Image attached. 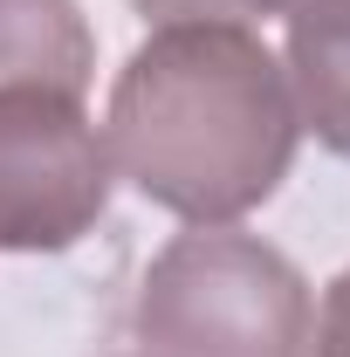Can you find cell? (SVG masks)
I'll use <instances>...</instances> for the list:
<instances>
[{
  "instance_id": "obj_1",
  "label": "cell",
  "mask_w": 350,
  "mask_h": 357,
  "mask_svg": "<svg viewBox=\"0 0 350 357\" xmlns=\"http://www.w3.org/2000/svg\"><path fill=\"white\" fill-rule=\"evenodd\" d=\"M296 96L248 21H172L110 83L103 151L151 206L185 227H234L296 165Z\"/></svg>"
},
{
  "instance_id": "obj_2",
  "label": "cell",
  "mask_w": 350,
  "mask_h": 357,
  "mask_svg": "<svg viewBox=\"0 0 350 357\" xmlns=\"http://www.w3.org/2000/svg\"><path fill=\"white\" fill-rule=\"evenodd\" d=\"M316 303L282 248L234 227L178 234L89 357H309Z\"/></svg>"
},
{
  "instance_id": "obj_3",
  "label": "cell",
  "mask_w": 350,
  "mask_h": 357,
  "mask_svg": "<svg viewBox=\"0 0 350 357\" xmlns=\"http://www.w3.org/2000/svg\"><path fill=\"white\" fill-rule=\"evenodd\" d=\"M110 151L83 96L0 89V255H62L110 206Z\"/></svg>"
},
{
  "instance_id": "obj_4",
  "label": "cell",
  "mask_w": 350,
  "mask_h": 357,
  "mask_svg": "<svg viewBox=\"0 0 350 357\" xmlns=\"http://www.w3.org/2000/svg\"><path fill=\"white\" fill-rule=\"evenodd\" d=\"M289 96L303 131L350 158V0H303L289 14Z\"/></svg>"
},
{
  "instance_id": "obj_5",
  "label": "cell",
  "mask_w": 350,
  "mask_h": 357,
  "mask_svg": "<svg viewBox=\"0 0 350 357\" xmlns=\"http://www.w3.org/2000/svg\"><path fill=\"white\" fill-rule=\"evenodd\" d=\"M96 76V35L76 0H0V89L83 96Z\"/></svg>"
},
{
  "instance_id": "obj_6",
  "label": "cell",
  "mask_w": 350,
  "mask_h": 357,
  "mask_svg": "<svg viewBox=\"0 0 350 357\" xmlns=\"http://www.w3.org/2000/svg\"><path fill=\"white\" fill-rule=\"evenodd\" d=\"M309 357H350V268L323 289V310H316V344Z\"/></svg>"
},
{
  "instance_id": "obj_7",
  "label": "cell",
  "mask_w": 350,
  "mask_h": 357,
  "mask_svg": "<svg viewBox=\"0 0 350 357\" xmlns=\"http://www.w3.org/2000/svg\"><path fill=\"white\" fill-rule=\"evenodd\" d=\"M131 7L158 28H172V21H248L241 0H131Z\"/></svg>"
},
{
  "instance_id": "obj_8",
  "label": "cell",
  "mask_w": 350,
  "mask_h": 357,
  "mask_svg": "<svg viewBox=\"0 0 350 357\" xmlns=\"http://www.w3.org/2000/svg\"><path fill=\"white\" fill-rule=\"evenodd\" d=\"M241 7H248V14H296L303 0H241Z\"/></svg>"
}]
</instances>
